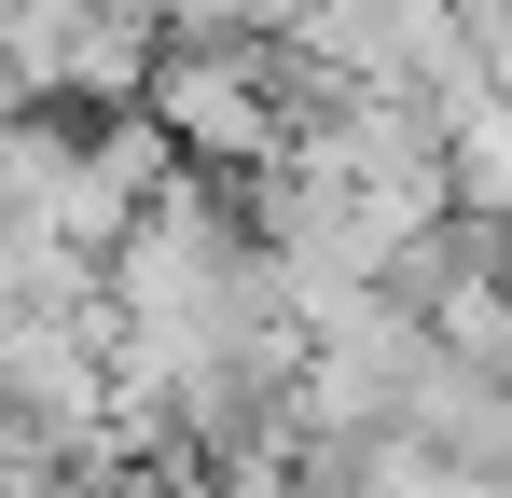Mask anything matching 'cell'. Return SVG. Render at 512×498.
<instances>
[{
	"label": "cell",
	"mask_w": 512,
	"mask_h": 498,
	"mask_svg": "<svg viewBox=\"0 0 512 498\" xmlns=\"http://www.w3.org/2000/svg\"><path fill=\"white\" fill-rule=\"evenodd\" d=\"M153 111H167V139L194 166H222V180H263V166L305 139V111H319V83L291 42H167V70H153Z\"/></svg>",
	"instance_id": "cell-1"
},
{
	"label": "cell",
	"mask_w": 512,
	"mask_h": 498,
	"mask_svg": "<svg viewBox=\"0 0 512 498\" xmlns=\"http://www.w3.org/2000/svg\"><path fill=\"white\" fill-rule=\"evenodd\" d=\"M443 166H457V208L512 236V83H457L443 97Z\"/></svg>",
	"instance_id": "cell-2"
},
{
	"label": "cell",
	"mask_w": 512,
	"mask_h": 498,
	"mask_svg": "<svg viewBox=\"0 0 512 498\" xmlns=\"http://www.w3.org/2000/svg\"><path fill=\"white\" fill-rule=\"evenodd\" d=\"M180 42H291L305 28V0H167Z\"/></svg>",
	"instance_id": "cell-3"
}]
</instances>
